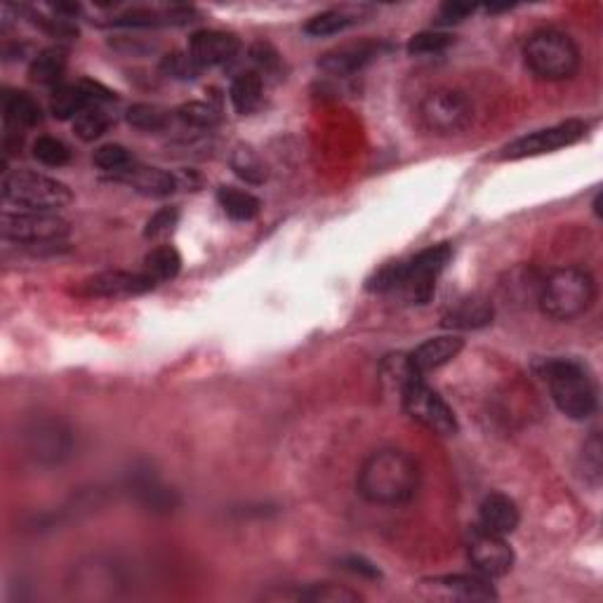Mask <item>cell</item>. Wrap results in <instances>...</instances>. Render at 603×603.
Wrapping results in <instances>:
<instances>
[{"label":"cell","mask_w":603,"mask_h":603,"mask_svg":"<svg viewBox=\"0 0 603 603\" xmlns=\"http://www.w3.org/2000/svg\"><path fill=\"white\" fill-rule=\"evenodd\" d=\"M420 481V465L408 450L380 448L363 460L356 476V490L370 505L396 507L415 498Z\"/></svg>","instance_id":"obj_1"},{"label":"cell","mask_w":603,"mask_h":603,"mask_svg":"<svg viewBox=\"0 0 603 603\" xmlns=\"http://www.w3.org/2000/svg\"><path fill=\"white\" fill-rule=\"evenodd\" d=\"M382 45L373 41L349 43L342 48H335L318 59V69H323L330 76H351L361 71L363 66L380 57Z\"/></svg>","instance_id":"obj_16"},{"label":"cell","mask_w":603,"mask_h":603,"mask_svg":"<svg viewBox=\"0 0 603 603\" xmlns=\"http://www.w3.org/2000/svg\"><path fill=\"white\" fill-rule=\"evenodd\" d=\"M443 321H446L448 328H460V330L483 328L493 321V304L481 300V297H469V300L457 302Z\"/></svg>","instance_id":"obj_21"},{"label":"cell","mask_w":603,"mask_h":603,"mask_svg":"<svg viewBox=\"0 0 603 603\" xmlns=\"http://www.w3.org/2000/svg\"><path fill=\"white\" fill-rule=\"evenodd\" d=\"M92 163H95L99 170L109 172L111 177H116V175H121L123 170L132 168L137 161H135V156H132L130 151L123 147V144L111 142V144H102V147L92 154Z\"/></svg>","instance_id":"obj_29"},{"label":"cell","mask_w":603,"mask_h":603,"mask_svg":"<svg viewBox=\"0 0 603 603\" xmlns=\"http://www.w3.org/2000/svg\"><path fill=\"white\" fill-rule=\"evenodd\" d=\"M596 281L587 269L561 267L549 274L540 286L538 304L542 314L556 323H571L592 309Z\"/></svg>","instance_id":"obj_2"},{"label":"cell","mask_w":603,"mask_h":603,"mask_svg":"<svg viewBox=\"0 0 603 603\" xmlns=\"http://www.w3.org/2000/svg\"><path fill=\"white\" fill-rule=\"evenodd\" d=\"M161 71L165 76L177 78V81H194L201 74V66L191 59L189 52H172V55L163 57Z\"/></svg>","instance_id":"obj_35"},{"label":"cell","mask_w":603,"mask_h":603,"mask_svg":"<svg viewBox=\"0 0 603 603\" xmlns=\"http://www.w3.org/2000/svg\"><path fill=\"white\" fill-rule=\"evenodd\" d=\"M521 523V512L516 502L505 493H490L479 507V526L498 533L502 538L512 535Z\"/></svg>","instance_id":"obj_18"},{"label":"cell","mask_w":603,"mask_h":603,"mask_svg":"<svg viewBox=\"0 0 603 603\" xmlns=\"http://www.w3.org/2000/svg\"><path fill=\"white\" fill-rule=\"evenodd\" d=\"M182 271V255L175 245H158L144 257V274L156 283L172 281Z\"/></svg>","instance_id":"obj_26"},{"label":"cell","mask_w":603,"mask_h":603,"mask_svg":"<svg viewBox=\"0 0 603 603\" xmlns=\"http://www.w3.org/2000/svg\"><path fill=\"white\" fill-rule=\"evenodd\" d=\"M217 203L224 210V215L231 217L234 222H250L260 215L262 203L250 194V191L234 189V187H222L217 191Z\"/></svg>","instance_id":"obj_25"},{"label":"cell","mask_w":603,"mask_h":603,"mask_svg":"<svg viewBox=\"0 0 603 603\" xmlns=\"http://www.w3.org/2000/svg\"><path fill=\"white\" fill-rule=\"evenodd\" d=\"M601 436L592 434L589 436V441L585 443V448H582V469H585V479L592 483V486H599L601 483Z\"/></svg>","instance_id":"obj_37"},{"label":"cell","mask_w":603,"mask_h":603,"mask_svg":"<svg viewBox=\"0 0 603 603\" xmlns=\"http://www.w3.org/2000/svg\"><path fill=\"white\" fill-rule=\"evenodd\" d=\"M474 5H467V3H446L443 8L439 10V19L436 22L439 24H460L465 22V19L469 15H474Z\"/></svg>","instance_id":"obj_39"},{"label":"cell","mask_w":603,"mask_h":603,"mask_svg":"<svg viewBox=\"0 0 603 603\" xmlns=\"http://www.w3.org/2000/svg\"><path fill=\"white\" fill-rule=\"evenodd\" d=\"M526 66L542 81H571L580 69V48L568 33L559 29H540L530 33L523 45Z\"/></svg>","instance_id":"obj_3"},{"label":"cell","mask_w":603,"mask_h":603,"mask_svg":"<svg viewBox=\"0 0 603 603\" xmlns=\"http://www.w3.org/2000/svg\"><path fill=\"white\" fill-rule=\"evenodd\" d=\"M231 168H234L236 175L248 184H262L267 180V168H264L262 158L248 147H241L234 151V156H231Z\"/></svg>","instance_id":"obj_32"},{"label":"cell","mask_w":603,"mask_h":603,"mask_svg":"<svg viewBox=\"0 0 603 603\" xmlns=\"http://www.w3.org/2000/svg\"><path fill=\"white\" fill-rule=\"evenodd\" d=\"M33 156H36V161L48 165V168H62V165L71 161L69 147H66L62 139L50 135L38 137L33 142Z\"/></svg>","instance_id":"obj_33"},{"label":"cell","mask_w":603,"mask_h":603,"mask_svg":"<svg viewBox=\"0 0 603 603\" xmlns=\"http://www.w3.org/2000/svg\"><path fill=\"white\" fill-rule=\"evenodd\" d=\"M3 118L8 130L36 128L43 121L41 104L33 99L29 92L5 90L3 92Z\"/></svg>","instance_id":"obj_20"},{"label":"cell","mask_w":603,"mask_h":603,"mask_svg":"<svg viewBox=\"0 0 603 603\" xmlns=\"http://www.w3.org/2000/svg\"><path fill=\"white\" fill-rule=\"evenodd\" d=\"M229 95L236 114L241 116L253 114V111L260 109L262 95H264V83L260 74H255V71H243V74H238L234 78V83H231Z\"/></svg>","instance_id":"obj_23"},{"label":"cell","mask_w":603,"mask_h":603,"mask_svg":"<svg viewBox=\"0 0 603 603\" xmlns=\"http://www.w3.org/2000/svg\"><path fill=\"white\" fill-rule=\"evenodd\" d=\"M300 601H311V603H359L363 596L354 589L330 585V582H321V585H309L297 594Z\"/></svg>","instance_id":"obj_30"},{"label":"cell","mask_w":603,"mask_h":603,"mask_svg":"<svg viewBox=\"0 0 603 603\" xmlns=\"http://www.w3.org/2000/svg\"><path fill=\"white\" fill-rule=\"evenodd\" d=\"M92 102L88 97V92L83 90L81 83L76 85H59V88L52 92L50 97V114L59 118V121H71V118H78L81 111L88 109Z\"/></svg>","instance_id":"obj_24"},{"label":"cell","mask_w":603,"mask_h":603,"mask_svg":"<svg viewBox=\"0 0 603 603\" xmlns=\"http://www.w3.org/2000/svg\"><path fill=\"white\" fill-rule=\"evenodd\" d=\"M587 130L589 125L585 121L571 118V121L556 123L552 128L530 132V135L514 139V142H509L507 147L500 151V158L502 161H523V158L554 154V151L573 147L580 139H585Z\"/></svg>","instance_id":"obj_8"},{"label":"cell","mask_w":603,"mask_h":603,"mask_svg":"<svg viewBox=\"0 0 603 603\" xmlns=\"http://www.w3.org/2000/svg\"><path fill=\"white\" fill-rule=\"evenodd\" d=\"M24 448L38 465H59L74 450V436L62 422L36 420L24 429Z\"/></svg>","instance_id":"obj_11"},{"label":"cell","mask_w":603,"mask_h":603,"mask_svg":"<svg viewBox=\"0 0 603 603\" xmlns=\"http://www.w3.org/2000/svg\"><path fill=\"white\" fill-rule=\"evenodd\" d=\"M156 281L147 274H132V271H102L81 283L78 295L102 297V300H128L154 290Z\"/></svg>","instance_id":"obj_13"},{"label":"cell","mask_w":603,"mask_h":603,"mask_svg":"<svg viewBox=\"0 0 603 603\" xmlns=\"http://www.w3.org/2000/svg\"><path fill=\"white\" fill-rule=\"evenodd\" d=\"M359 22V15L356 10L351 8H335V10H326L321 15H314L304 24V33L314 38H323V36H335V33H342L349 26H354Z\"/></svg>","instance_id":"obj_27"},{"label":"cell","mask_w":603,"mask_h":603,"mask_svg":"<svg viewBox=\"0 0 603 603\" xmlns=\"http://www.w3.org/2000/svg\"><path fill=\"white\" fill-rule=\"evenodd\" d=\"M545 380L556 408L571 420H587L596 413V384L578 361L554 359L545 366Z\"/></svg>","instance_id":"obj_4"},{"label":"cell","mask_w":603,"mask_h":603,"mask_svg":"<svg viewBox=\"0 0 603 603\" xmlns=\"http://www.w3.org/2000/svg\"><path fill=\"white\" fill-rule=\"evenodd\" d=\"M66 66H69V55L62 45H52L33 57L29 66V78L36 85H57L62 81Z\"/></svg>","instance_id":"obj_22"},{"label":"cell","mask_w":603,"mask_h":603,"mask_svg":"<svg viewBox=\"0 0 603 603\" xmlns=\"http://www.w3.org/2000/svg\"><path fill=\"white\" fill-rule=\"evenodd\" d=\"M125 118H128V123L135 130L142 132H161L170 125V114L161 106L156 104H147V102H139L132 104L128 111H125Z\"/></svg>","instance_id":"obj_28"},{"label":"cell","mask_w":603,"mask_h":603,"mask_svg":"<svg viewBox=\"0 0 603 603\" xmlns=\"http://www.w3.org/2000/svg\"><path fill=\"white\" fill-rule=\"evenodd\" d=\"M401 406L410 415V420L422 424L432 434L455 436L460 429L453 408L420 375H413L401 387Z\"/></svg>","instance_id":"obj_6"},{"label":"cell","mask_w":603,"mask_h":603,"mask_svg":"<svg viewBox=\"0 0 603 603\" xmlns=\"http://www.w3.org/2000/svg\"><path fill=\"white\" fill-rule=\"evenodd\" d=\"M347 563V568L351 573H359V575H366V578H380V571H377V566H373V563L361 559V556H351V559L344 561Z\"/></svg>","instance_id":"obj_40"},{"label":"cell","mask_w":603,"mask_h":603,"mask_svg":"<svg viewBox=\"0 0 603 603\" xmlns=\"http://www.w3.org/2000/svg\"><path fill=\"white\" fill-rule=\"evenodd\" d=\"M455 43V36L446 31H420L408 41L410 55H436V52L448 50Z\"/></svg>","instance_id":"obj_34"},{"label":"cell","mask_w":603,"mask_h":603,"mask_svg":"<svg viewBox=\"0 0 603 603\" xmlns=\"http://www.w3.org/2000/svg\"><path fill=\"white\" fill-rule=\"evenodd\" d=\"M177 116H180L187 125H191V128H201V130L212 128V125H217V121H220L217 111L212 109L210 104H203V102L182 104L180 109H177Z\"/></svg>","instance_id":"obj_36"},{"label":"cell","mask_w":603,"mask_h":603,"mask_svg":"<svg viewBox=\"0 0 603 603\" xmlns=\"http://www.w3.org/2000/svg\"><path fill=\"white\" fill-rule=\"evenodd\" d=\"M474 106L460 90L429 92L420 104V118L424 128L434 135H457L472 123Z\"/></svg>","instance_id":"obj_10"},{"label":"cell","mask_w":603,"mask_h":603,"mask_svg":"<svg viewBox=\"0 0 603 603\" xmlns=\"http://www.w3.org/2000/svg\"><path fill=\"white\" fill-rule=\"evenodd\" d=\"M0 234L12 243H55L69 234V222L57 212L5 210L0 217Z\"/></svg>","instance_id":"obj_9"},{"label":"cell","mask_w":603,"mask_h":603,"mask_svg":"<svg viewBox=\"0 0 603 603\" xmlns=\"http://www.w3.org/2000/svg\"><path fill=\"white\" fill-rule=\"evenodd\" d=\"M467 556L483 578H502L514 568V552L498 533L474 526L467 540Z\"/></svg>","instance_id":"obj_12"},{"label":"cell","mask_w":603,"mask_h":603,"mask_svg":"<svg viewBox=\"0 0 603 603\" xmlns=\"http://www.w3.org/2000/svg\"><path fill=\"white\" fill-rule=\"evenodd\" d=\"M109 123L111 118L102 106L90 104L88 109L78 114V118L74 121V132L83 139V142H95V139H99L106 130H109Z\"/></svg>","instance_id":"obj_31"},{"label":"cell","mask_w":603,"mask_h":603,"mask_svg":"<svg viewBox=\"0 0 603 603\" xmlns=\"http://www.w3.org/2000/svg\"><path fill=\"white\" fill-rule=\"evenodd\" d=\"M177 222H180V210H177V208L158 210L156 215H151V220L147 222L144 236H147V238H161L165 234H170V231L177 227Z\"/></svg>","instance_id":"obj_38"},{"label":"cell","mask_w":603,"mask_h":603,"mask_svg":"<svg viewBox=\"0 0 603 603\" xmlns=\"http://www.w3.org/2000/svg\"><path fill=\"white\" fill-rule=\"evenodd\" d=\"M0 194L5 205L33 212H57L74 201V194L64 182L33 170H5Z\"/></svg>","instance_id":"obj_5"},{"label":"cell","mask_w":603,"mask_h":603,"mask_svg":"<svg viewBox=\"0 0 603 603\" xmlns=\"http://www.w3.org/2000/svg\"><path fill=\"white\" fill-rule=\"evenodd\" d=\"M462 349H465V340H462V337L457 335L432 337V340L422 342L420 347L408 356V366L413 368V373L422 377L432 373V370L443 368L450 361H455Z\"/></svg>","instance_id":"obj_17"},{"label":"cell","mask_w":603,"mask_h":603,"mask_svg":"<svg viewBox=\"0 0 603 603\" xmlns=\"http://www.w3.org/2000/svg\"><path fill=\"white\" fill-rule=\"evenodd\" d=\"M241 43L234 33L203 29L196 31L189 41V55L194 62L203 69H212V66H224L238 55Z\"/></svg>","instance_id":"obj_14"},{"label":"cell","mask_w":603,"mask_h":603,"mask_svg":"<svg viewBox=\"0 0 603 603\" xmlns=\"http://www.w3.org/2000/svg\"><path fill=\"white\" fill-rule=\"evenodd\" d=\"M114 180L128 184L130 189H135L144 196H170L172 191L177 189V180L170 175V172L147 168V165H139V163H135L128 170H123L121 175L114 177Z\"/></svg>","instance_id":"obj_19"},{"label":"cell","mask_w":603,"mask_h":603,"mask_svg":"<svg viewBox=\"0 0 603 603\" xmlns=\"http://www.w3.org/2000/svg\"><path fill=\"white\" fill-rule=\"evenodd\" d=\"M424 587H429L434 596L457 601H495L498 592L483 575H443V578L424 580Z\"/></svg>","instance_id":"obj_15"},{"label":"cell","mask_w":603,"mask_h":603,"mask_svg":"<svg viewBox=\"0 0 603 603\" xmlns=\"http://www.w3.org/2000/svg\"><path fill=\"white\" fill-rule=\"evenodd\" d=\"M453 260V245L436 243L417 253L410 262H403L399 290L410 304H427L434 297L436 281Z\"/></svg>","instance_id":"obj_7"}]
</instances>
